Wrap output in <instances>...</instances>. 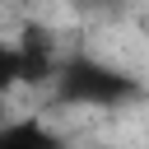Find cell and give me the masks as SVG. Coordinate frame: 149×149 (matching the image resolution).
<instances>
[{"instance_id": "6da1fadb", "label": "cell", "mask_w": 149, "mask_h": 149, "mask_svg": "<svg viewBox=\"0 0 149 149\" xmlns=\"http://www.w3.org/2000/svg\"><path fill=\"white\" fill-rule=\"evenodd\" d=\"M51 88L65 107H98V112H116V107L144 98V84L135 74H126L107 61H93V56H61Z\"/></svg>"}, {"instance_id": "7a4b0ae2", "label": "cell", "mask_w": 149, "mask_h": 149, "mask_svg": "<svg viewBox=\"0 0 149 149\" xmlns=\"http://www.w3.org/2000/svg\"><path fill=\"white\" fill-rule=\"evenodd\" d=\"M14 56H19V84H51L56 65H61V47H56V33L47 23H23L19 37H14Z\"/></svg>"}, {"instance_id": "3957f363", "label": "cell", "mask_w": 149, "mask_h": 149, "mask_svg": "<svg viewBox=\"0 0 149 149\" xmlns=\"http://www.w3.org/2000/svg\"><path fill=\"white\" fill-rule=\"evenodd\" d=\"M0 149H65V144L47 121L14 116V121H0Z\"/></svg>"}, {"instance_id": "277c9868", "label": "cell", "mask_w": 149, "mask_h": 149, "mask_svg": "<svg viewBox=\"0 0 149 149\" xmlns=\"http://www.w3.org/2000/svg\"><path fill=\"white\" fill-rule=\"evenodd\" d=\"M19 88V56H14V42H0V98Z\"/></svg>"}, {"instance_id": "5b68a950", "label": "cell", "mask_w": 149, "mask_h": 149, "mask_svg": "<svg viewBox=\"0 0 149 149\" xmlns=\"http://www.w3.org/2000/svg\"><path fill=\"white\" fill-rule=\"evenodd\" d=\"M84 9H98V14H121V5L126 0H79Z\"/></svg>"}]
</instances>
